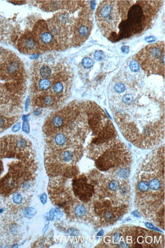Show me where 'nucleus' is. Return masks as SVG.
<instances>
[{
  "label": "nucleus",
  "mask_w": 165,
  "mask_h": 248,
  "mask_svg": "<svg viewBox=\"0 0 165 248\" xmlns=\"http://www.w3.org/2000/svg\"><path fill=\"white\" fill-rule=\"evenodd\" d=\"M144 72L148 75L164 76L165 45L157 42L146 46L135 56Z\"/></svg>",
  "instance_id": "nucleus-4"
},
{
  "label": "nucleus",
  "mask_w": 165,
  "mask_h": 248,
  "mask_svg": "<svg viewBox=\"0 0 165 248\" xmlns=\"http://www.w3.org/2000/svg\"><path fill=\"white\" fill-rule=\"evenodd\" d=\"M40 200L43 204H45L47 201V195L45 193H43L40 196Z\"/></svg>",
  "instance_id": "nucleus-17"
},
{
  "label": "nucleus",
  "mask_w": 165,
  "mask_h": 248,
  "mask_svg": "<svg viewBox=\"0 0 165 248\" xmlns=\"http://www.w3.org/2000/svg\"><path fill=\"white\" fill-rule=\"evenodd\" d=\"M136 205L141 214L164 223L165 148L159 147L149 153L139 167L135 176Z\"/></svg>",
  "instance_id": "nucleus-2"
},
{
  "label": "nucleus",
  "mask_w": 165,
  "mask_h": 248,
  "mask_svg": "<svg viewBox=\"0 0 165 248\" xmlns=\"http://www.w3.org/2000/svg\"><path fill=\"white\" fill-rule=\"evenodd\" d=\"M94 58L96 61L101 62L105 58V55L101 50H97L94 53Z\"/></svg>",
  "instance_id": "nucleus-13"
},
{
  "label": "nucleus",
  "mask_w": 165,
  "mask_h": 248,
  "mask_svg": "<svg viewBox=\"0 0 165 248\" xmlns=\"http://www.w3.org/2000/svg\"><path fill=\"white\" fill-rule=\"evenodd\" d=\"M35 37L37 43L42 47H53V37L44 23H41L36 28Z\"/></svg>",
  "instance_id": "nucleus-6"
},
{
  "label": "nucleus",
  "mask_w": 165,
  "mask_h": 248,
  "mask_svg": "<svg viewBox=\"0 0 165 248\" xmlns=\"http://www.w3.org/2000/svg\"><path fill=\"white\" fill-rule=\"evenodd\" d=\"M82 65L86 69H90L94 66L93 61L89 57H84L81 62Z\"/></svg>",
  "instance_id": "nucleus-11"
},
{
  "label": "nucleus",
  "mask_w": 165,
  "mask_h": 248,
  "mask_svg": "<svg viewBox=\"0 0 165 248\" xmlns=\"http://www.w3.org/2000/svg\"><path fill=\"white\" fill-rule=\"evenodd\" d=\"M35 214V210L32 207H28L24 210V215L25 217L30 218L32 217L33 216H34Z\"/></svg>",
  "instance_id": "nucleus-14"
},
{
  "label": "nucleus",
  "mask_w": 165,
  "mask_h": 248,
  "mask_svg": "<svg viewBox=\"0 0 165 248\" xmlns=\"http://www.w3.org/2000/svg\"><path fill=\"white\" fill-rule=\"evenodd\" d=\"M74 213L76 217L82 218L86 215V209L84 206H83L82 204H79L76 206V207H75Z\"/></svg>",
  "instance_id": "nucleus-10"
},
{
  "label": "nucleus",
  "mask_w": 165,
  "mask_h": 248,
  "mask_svg": "<svg viewBox=\"0 0 165 248\" xmlns=\"http://www.w3.org/2000/svg\"><path fill=\"white\" fill-rule=\"evenodd\" d=\"M20 128H21V124H20V123L16 124L12 128V131L14 132H17L20 129Z\"/></svg>",
  "instance_id": "nucleus-19"
},
{
  "label": "nucleus",
  "mask_w": 165,
  "mask_h": 248,
  "mask_svg": "<svg viewBox=\"0 0 165 248\" xmlns=\"http://www.w3.org/2000/svg\"><path fill=\"white\" fill-rule=\"evenodd\" d=\"M73 190L75 196L78 197L80 201L87 203L94 194V186L87 183L86 177H79L73 180Z\"/></svg>",
  "instance_id": "nucleus-5"
},
{
  "label": "nucleus",
  "mask_w": 165,
  "mask_h": 248,
  "mask_svg": "<svg viewBox=\"0 0 165 248\" xmlns=\"http://www.w3.org/2000/svg\"><path fill=\"white\" fill-rule=\"evenodd\" d=\"M21 64L16 59H10L0 67V72L5 77H12L19 72Z\"/></svg>",
  "instance_id": "nucleus-7"
},
{
  "label": "nucleus",
  "mask_w": 165,
  "mask_h": 248,
  "mask_svg": "<svg viewBox=\"0 0 165 248\" xmlns=\"http://www.w3.org/2000/svg\"><path fill=\"white\" fill-rule=\"evenodd\" d=\"M128 70L117 75L124 84L120 93L110 91L114 119L122 135L137 147L148 149L165 137L164 98L159 89L146 84L145 76Z\"/></svg>",
  "instance_id": "nucleus-1"
},
{
  "label": "nucleus",
  "mask_w": 165,
  "mask_h": 248,
  "mask_svg": "<svg viewBox=\"0 0 165 248\" xmlns=\"http://www.w3.org/2000/svg\"><path fill=\"white\" fill-rule=\"evenodd\" d=\"M140 68L141 67L138 63L135 60L132 61L131 62H130L129 68L130 70L132 72H138L140 70Z\"/></svg>",
  "instance_id": "nucleus-12"
},
{
  "label": "nucleus",
  "mask_w": 165,
  "mask_h": 248,
  "mask_svg": "<svg viewBox=\"0 0 165 248\" xmlns=\"http://www.w3.org/2000/svg\"><path fill=\"white\" fill-rule=\"evenodd\" d=\"M91 22L87 20H80L74 28L75 39L78 41H83L87 38L91 29Z\"/></svg>",
  "instance_id": "nucleus-9"
},
{
  "label": "nucleus",
  "mask_w": 165,
  "mask_h": 248,
  "mask_svg": "<svg viewBox=\"0 0 165 248\" xmlns=\"http://www.w3.org/2000/svg\"><path fill=\"white\" fill-rule=\"evenodd\" d=\"M22 199L23 198L21 193H14L13 195V200L15 203L17 204H20L21 203H22Z\"/></svg>",
  "instance_id": "nucleus-15"
},
{
  "label": "nucleus",
  "mask_w": 165,
  "mask_h": 248,
  "mask_svg": "<svg viewBox=\"0 0 165 248\" xmlns=\"http://www.w3.org/2000/svg\"><path fill=\"white\" fill-rule=\"evenodd\" d=\"M164 236L161 234L134 226L115 229L104 238L100 247L105 248H162Z\"/></svg>",
  "instance_id": "nucleus-3"
},
{
  "label": "nucleus",
  "mask_w": 165,
  "mask_h": 248,
  "mask_svg": "<svg viewBox=\"0 0 165 248\" xmlns=\"http://www.w3.org/2000/svg\"><path fill=\"white\" fill-rule=\"evenodd\" d=\"M121 52L124 53H128L129 52V51H130V49H129V46H122V47H121Z\"/></svg>",
  "instance_id": "nucleus-18"
},
{
  "label": "nucleus",
  "mask_w": 165,
  "mask_h": 248,
  "mask_svg": "<svg viewBox=\"0 0 165 248\" xmlns=\"http://www.w3.org/2000/svg\"><path fill=\"white\" fill-rule=\"evenodd\" d=\"M22 130L24 131V132L25 133H29V126L28 124L27 123V120H24V123H23V126H22Z\"/></svg>",
  "instance_id": "nucleus-16"
},
{
  "label": "nucleus",
  "mask_w": 165,
  "mask_h": 248,
  "mask_svg": "<svg viewBox=\"0 0 165 248\" xmlns=\"http://www.w3.org/2000/svg\"><path fill=\"white\" fill-rule=\"evenodd\" d=\"M155 37H153V36H149V37H147L145 40H146V42H148L152 43L155 42Z\"/></svg>",
  "instance_id": "nucleus-20"
},
{
  "label": "nucleus",
  "mask_w": 165,
  "mask_h": 248,
  "mask_svg": "<svg viewBox=\"0 0 165 248\" xmlns=\"http://www.w3.org/2000/svg\"><path fill=\"white\" fill-rule=\"evenodd\" d=\"M37 42L30 34L24 35L18 41V46L24 53H33L37 49Z\"/></svg>",
  "instance_id": "nucleus-8"
}]
</instances>
